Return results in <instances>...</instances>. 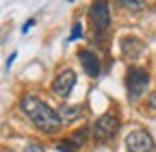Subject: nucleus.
<instances>
[{
	"label": "nucleus",
	"instance_id": "13",
	"mask_svg": "<svg viewBox=\"0 0 156 152\" xmlns=\"http://www.w3.org/2000/svg\"><path fill=\"white\" fill-rule=\"evenodd\" d=\"M33 24H35V22H33V20H30V22H26V24H24V26H22V31H24V33H28V28H30V26H33Z\"/></svg>",
	"mask_w": 156,
	"mask_h": 152
},
{
	"label": "nucleus",
	"instance_id": "6",
	"mask_svg": "<svg viewBox=\"0 0 156 152\" xmlns=\"http://www.w3.org/2000/svg\"><path fill=\"white\" fill-rule=\"evenodd\" d=\"M74 85H76V72L74 70H63L54 78L52 91L56 93V96H61V98H67L69 93H72V89H74Z\"/></svg>",
	"mask_w": 156,
	"mask_h": 152
},
{
	"label": "nucleus",
	"instance_id": "7",
	"mask_svg": "<svg viewBox=\"0 0 156 152\" xmlns=\"http://www.w3.org/2000/svg\"><path fill=\"white\" fill-rule=\"evenodd\" d=\"M87 137H89V130H87V128H80V130L72 132L69 137H65L61 143L56 146V150H58V152H76L78 148L87 141Z\"/></svg>",
	"mask_w": 156,
	"mask_h": 152
},
{
	"label": "nucleus",
	"instance_id": "4",
	"mask_svg": "<svg viewBox=\"0 0 156 152\" xmlns=\"http://www.w3.org/2000/svg\"><path fill=\"white\" fill-rule=\"evenodd\" d=\"M126 148H128V152H156V143H154L152 135L143 128H134L132 132H128Z\"/></svg>",
	"mask_w": 156,
	"mask_h": 152
},
{
	"label": "nucleus",
	"instance_id": "14",
	"mask_svg": "<svg viewBox=\"0 0 156 152\" xmlns=\"http://www.w3.org/2000/svg\"><path fill=\"white\" fill-rule=\"evenodd\" d=\"M15 56H17V54H15V52H13V54H11V56H9V61H7V65H9V67H11V63H13V61H15Z\"/></svg>",
	"mask_w": 156,
	"mask_h": 152
},
{
	"label": "nucleus",
	"instance_id": "9",
	"mask_svg": "<svg viewBox=\"0 0 156 152\" xmlns=\"http://www.w3.org/2000/svg\"><path fill=\"white\" fill-rule=\"evenodd\" d=\"M145 50V44L141 39H136V37H126L122 39V52L126 59H136V56H141V52Z\"/></svg>",
	"mask_w": 156,
	"mask_h": 152
},
{
	"label": "nucleus",
	"instance_id": "8",
	"mask_svg": "<svg viewBox=\"0 0 156 152\" xmlns=\"http://www.w3.org/2000/svg\"><path fill=\"white\" fill-rule=\"evenodd\" d=\"M78 59H80V63H83V70L91 76V78L100 76L102 63H100V59H98L95 52H91V50H80V52H78Z\"/></svg>",
	"mask_w": 156,
	"mask_h": 152
},
{
	"label": "nucleus",
	"instance_id": "11",
	"mask_svg": "<svg viewBox=\"0 0 156 152\" xmlns=\"http://www.w3.org/2000/svg\"><path fill=\"white\" fill-rule=\"evenodd\" d=\"M124 7H132V9H141V2L139 0H119Z\"/></svg>",
	"mask_w": 156,
	"mask_h": 152
},
{
	"label": "nucleus",
	"instance_id": "5",
	"mask_svg": "<svg viewBox=\"0 0 156 152\" xmlns=\"http://www.w3.org/2000/svg\"><path fill=\"white\" fill-rule=\"evenodd\" d=\"M89 20L91 26L95 31H106L111 24V11H108V2L106 0H95L89 7Z\"/></svg>",
	"mask_w": 156,
	"mask_h": 152
},
{
	"label": "nucleus",
	"instance_id": "15",
	"mask_svg": "<svg viewBox=\"0 0 156 152\" xmlns=\"http://www.w3.org/2000/svg\"><path fill=\"white\" fill-rule=\"evenodd\" d=\"M5 152H13V150H5Z\"/></svg>",
	"mask_w": 156,
	"mask_h": 152
},
{
	"label": "nucleus",
	"instance_id": "3",
	"mask_svg": "<svg viewBox=\"0 0 156 152\" xmlns=\"http://www.w3.org/2000/svg\"><path fill=\"white\" fill-rule=\"evenodd\" d=\"M147 85H150V74L143 67L128 70V74H126V89H128V98L130 100L139 98L141 93L147 89Z\"/></svg>",
	"mask_w": 156,
	"mask_h": 152
},
{
	"label": "nucleus",
	"instance_id": "2",
	"mask_svg": "<svg viewBox=\"0 0 156 152\" xmlns=\"http://www.w3.org/2000/svg\"><path fill=\"white\" fill-rule=\"evenodd\" d=\"M117 130H119V118H117L113 111H108V113H104V115L98 118V122L93 126V135H95L98 141L106 143V141H111L117 135Z\"/></svg>",
	"mask_w": 156,
	"mask_h": 152
},
{
	"label": "nucleus",
	"instance_id": "1",
	"mask_svg": "<svg viewBox=\"0 0 156 152\" xmlns=\"http://www.w3.org/2000/svg\"><path fill=\"white\" fill-rule=\"evenodd\" d=\"M20 107H22V111L28 115V120L41 132H54L63 124L61 115H58L54 109H50L44 100H39L37 96H30V93L24 96L22 100H20Z\"/></svg>",
	"mask_w": 156,
	"mask_h": 152
},
{
	"label": "nucleus",
	"instance_id": "10",
	"mask_svg": "<svg viewBox=\"0 0 156 152\" xmlns=\"http://www.w3.org/2000/svg\"><path fill=\"white\" fill-rule=\"evenodd\" d=\"M78 37H83V24H80V22H76V24L72 26V35H69V42H76Z\"/></svg>",
	"mask_w": 156,
	"mask_h": 152
},
{
	"label": "nucleus",
	"instance_id": "12",
	"mask_svg": "<svg viewBox=\"0 0 156 152\" xmlns=\"http://www.w3.org/2000/svg\"><path fill=\"white\" fill-rule=\"evenodd\" d=\"M24 152H46V150H44L41 146H39V143H28Z\"/></svg>",
	"mask_w": 156,
	"mask_h": 152
}]
</instances>
